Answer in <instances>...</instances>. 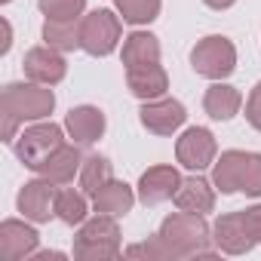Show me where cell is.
<instances>
[{"label": "cell", "instance_id": "1", "mask_svg": "<svg viewBox=\"0 0 261 261\" xmlns=\"http://www.w3.org/2000/svg\"><path fill=\"white\" fill-rule=\"evenodd\" d=\"M157 233L169 243V249L175 252L178 261H185V258H215L218 255V249H209L212 224L200 212L178 209V212H172V215H166L160 221Z\"/></svg>", "mask_w": 261, "mask_h": 261}, {"label": "cell", "instance_id": "2", "mask_svg": "<svg viewBox=\"0 0 261 261\" xmlns=\"http://www.w3.org/2000/svg\"><path fill=\"white\" fill-rule=\"evenodd\" d=\"M212 185L218 194L261 197V154L255 151H224L212 163Z\"/></svg>", "mask_w": 261, "mask_h": 261}, {"label": "cell", "instance_id": "3", "mask_svg": "<svg viewBox=\"0 0 261 261\" xmlns=\"http://www.w3.org/2000/svg\"><path fill=\"white\" fill-rule=\"evenodd\" d=\"M56 108V92L46 83H34V80H19V83H7L0 92V114L13 117L19 123H37L46 120Z\"/></svg>", "mask_w": 261, "mask_h": 261}, {"label": "cell", "instance_id": "4", "mask_svg": "<svg viewBox=\"0 0 261 261\" xmlns=\"http://www.w3.org/2000/svg\"><path fill=\"white\" fill-rule=\"evenodd\" d=\"M120 224L114 215L95 212L86 218L74 237V258L80 261H111L120 258Z\"/></svg>", "mask_w": 261, "mask_h": 261}, {"label": "cell", "instance_id": "5", "mask_svg": "<svg viewBox=\"0 0 261 261\" xmlns=\"http://www.w3.org/2000/svg\"><path fill=\"white\" fill-rule=\"evenodd\" d=\"M62 145H65V126H59L53 120H37V123L25 126L22 133H19V139L13 142V151L22 160V166H28L31 172H37L40 163L53 151H59Z\"/></svg>", "mask_w": 261, "mask_h": 261}, {"label": "cell", "instance_id": "6", "mask_svg": "<svg viewBox=\"0 0 261 261\" xmlns=\"http://www.w3.org/2000/svg\"><path fill=\"white\" fill-rule=\"evenodd\" d=\"M191 68L206 80H227L237 71V46L224 34H209L191 49Z\"/></svg>", "mask_w": 261, "mask_h": 261}, {"label": "cell", "instance_id": "7", "mask_svg": "<svg viewBox=\"0 0 261 261\" xmlns=\"http://www.w3.org/2000/svg\"><path fill=\"white\" fill-rule=\"evenodd\" d=\"M120 37H123L120 13L92 10V13H86L80 19V49L89 53V56H95V59L111 56L120 46Z\"/></svg>", "mask_w": 261, "mask_h": 261}, {"label": "cell", "instance_id": "8", "mask_svg": "<svg viewBox=\"0 0 261 261\" xmlns=\"http://www.w3.org/2000/svg\"><path fill=\"white\" fill-rule=\"evenodd\" d=\"M218 157V142L206 126H191L178 136L175 142V160L188 169V172H203L215 163Z\"/></svg>", "mask_w": 261, "mask_h": 261}, {"label": "cell", "instance_id": "9", "mask_svg": "<svg viewBox=\"0 0 261 261\" xmlns=\"http://www.w3.org/2000/svg\"><path fill=\"white\" fill-rule=\"evenodd\" d=\"M56 197H59V188L40 175V178L22 185V191L16 197V209L34 224H46L56 215Z\"/></svg>", "mask_w": 261, "mask_h": 261}, {"label": "cell", "instance_id": "10", "mask_svg": "<svg viewBox=\"0 0 261 261\" xmlns=\"http://www.w3.org/2000/svg\"><path fill=\"white\" fill-rule=\"evenodd\" d=\"M212 246L224 255H246L252 252L258 243L255 237L249 233V224L243 218V209L240 212H224L212 221Z\"/></svg>", "mask_w": 261, "mask_h": 261}, {"label": "cell", "instance_id": "11", "mask_svg": "<svg viewBox=\"0 0 261 261\" xmlns=\"http://www.w3.org/2000/svg\"><path fill=\"white\" fill-rule=\"evenodd\" d=\"M139 120L148 133L154 136H172L185 126L188 120V108L178 101V98H154V101H142V111H139Z\"/></svg>", "mask_w": 261, "mask_h": 261}, {"label": "cell", "instance_id": "12", "mask_svg": "<svg viewBox=\"0 0 261 261\" xmlns=\"http://www.w3.org/2000/svg\"><path fill=\"white\" fill-rule=\"evenodd\" d=\"M22 71L28 80L34 83H46V86H56L68 77V62H65V53L53 49V46H31L22 59Z\"/></svg>", "mask_w": 261, "mask_h": 261}, {"label": "cell", "instance_id": "13", "mask_svg": "<svg viewBox=\"0 0 261 261\" xmlns=\"http://www.w3.org/2000/svg\"><path fill=\"white\" fill-rule=\"evenodd\" d=\"M105 129H108V117L101 108L95 105H77L68 111L65 117V133L74 145L80 148H92L101 136H105Z\"/></svg>", "mask_w": 261, "mask_h": 261}, {"label": "cell", "instance_id": "14", "mask_svg": "<svg viewBox=\"0 0 261 261\" xmlns=\"http://www.w3.org/2000/svg\"><path fill=\"white\" fill-rule=\"evenodd\" d=\"M178 185H181V172L169 163H160V166H151V169L142 172L136 191H139V200L145 206H160V203L175 197Z\"/></svg>", "mask_w": 261, "mask_h": 261}, {"label": "cell", "instance_id": "15", "mask_svg": "<svg viewBox=\"0 0 261 261\" xmlns=\"http://www.w3.org/2000/svg\"><path fill=\"white\" fill-rule=\"evenodd\" d=\"M126 86L139 101H154L163 98L169 89V74L160 62L151 65H136V68H126Z\"/></svg>", "mask_w": 261, "mask_h": 261}, {"label": "cell", "instance_id": "16", "mask_svg": "<svg viewBox=\"0 0 261 261\" xmlns=\"http://www.w3.org/2000/svg\"><path fill=\"white\" fill-rule=\"evenodd\" d=\"M0 246H4V255L10 261H22V258H31L40 246V233L25 221L19 218H7L0 224Z\"/></svg>", "mask_w": 261, "mask_h": 261}, {"label": "cell", "instance_id": "17", "mask_svg": "<svg viewBox=\"0 0 261 261\" xmlns=\"http://www.w3.org/2000/svg\"><path fill=\"white\" fill-rule=\"evenodd\" d=\"M172 203H175V209L206 215V212H212V209H215V185H212V181H206L200 172H194V175L181 178V185H178V191H175Z\"/></svg>", "mask_w": 261, "mask_h": 261}, {"label": "cell", "instance_id": "18", "mask_svg": "<svg viewBox=\"0 0 261 261\" xmlns=\"http://www.w3.org/2000/svg\"><path fill=\"white\" fill-rule=\"evenodd\" d=\"M80 166H83V154H80V145H62L59 151H53L43 163H40V169H37V175H43V178H49L53 185H68V181H74V175H80Z\"/></svg>", "mask_w": 261, "mask_h": 261}, {"label": "cell", "instance_id": "19", "mask_svg": "<svg viewBox=\"0 0 261 261\" xmlns=\"http://www.w3.org/2000/svg\"><path fill=\"white\" fill-rule=\"evenodd\" d=\"M136 191L129 188L126 181H117L111 178L108 185H101L95 194H92V209L101 212V215H114V218H123L126 212H133L136 206Z\"/></svg>", "mask_w": 261, "mask_h": 261}, {"label": "cell", "instance_id": "20", "mask_svg": "<svg viewBox=\"0 0 261 261\" xmlns=\"http://www.w3.org/2000/svg\"><path fill=\"white\" fill-rule=\"evenodd\" d=\"M240 108H243V92H240L237 86L224 83V80H215V83L206 89V95H203V111H206L212 120L227 123V120H233V117L240 114Z\"/></svg>", "mask_w": 261, "mask_h": 261}, {"label": "cell", "instance_id": "21", "mask_svg": "<svg viewBox=\"0 0 261 261\" xmlns=\"http://www.w3.org/2000/svg\"><path fill=\"white\" fill-rule=\"evenodd\" d=\"M123 68H136V65H151L160 62V40L151 31H133L129 37H123Z\"/></svg>", "mask_w": 261, "mask_h": 261}, {"label": "cell", "instance_id": "22", "mask_svg": "<svg viewBox=\"0 0 261 261\" xmlns=\"http://www.w3.org/2000/svg\"><path fill=\"white\" fill-rule=\"evenodd\" d=\"M89 215V200L83 191H74V188H65L59 191L56 197V218L68 227H80Z\"/></svg>", "mask_w": 261, "mask_h": 261}, {"label": "cell", "instance_id": "23", "mask_svg": "<svg viewBox=\"0 0 261 261\" xmlns=\"http://www.w3.org/2000/svg\"><path fill=\"white\" fill-rule=\"evenodd\" d=\"M111 178H114V166H111L108 157H101V154L83 157V166H80L77 181H80V191H83L86 197H92V194H95L101 185H108Z\"/></svg>", "mask_w": 261, "mask_h": 261}, {"label": "cell", "instance_id": "24", "mask_svg": "<svg viewBox=\"0 0 261 261\" xmlns=\"http://www.w3.org/2000/svg\"><path fill=\"white\" fill-rule=\"evenodd\" d=\"M43 40L46 46L59 49V53H74L80 49V19L77 22H43Z\"/></svg>", "mask_w": 261, "mask_h": 261}, {"label": "cell", "instance_id": "25", "mask_svg": "<svg viewBox=\"0 0 261 261\" xmlns=\"http://www.w3.org/2000/svg\"><path fill=\"white\" fill-rule=\"evenodd\" d=\"M114 10L120 13V19L126 25H151L160 10H163V0H114Z\"/></svg>", "mask_w": 261, "mask_h": 261}, {"label": "cell", "instance_id": "26", "mask_svg": "<svg viewBox=\"0 0 261 261\" xmlns=\"http://www.w3.org/2000/svg\"><path fill=\"white\" fill-rule=\"evenodd\" d=\"M126 258H148V261H178L175 252L169 249V243L157 233L151 240H142V243H133V246H126L123 249Z\"/></svg>", "mask_w": 261, "mask_h": 261}, {"label": "cell", "instance_id": "27", "mask_svg": "<svg viewBox=\"0 0 261 261\" xmlns=\"http://www.w3.org/2000/svg\"><path fill=\"white\" fill-rule=\"evenodd\" d=\"M37 7L53 22H77V19H83L86 0H37Z\"/></svg>", "mask_w": 261, "mask_h": 261}, {"label": "cell", "instance_id": "28", "mask_svg": "<svg viewBox=\"0 0 261 261\" xmlns=\"http://www.w3.org/2000/svg\"><path fill=\"white\" fill-rule=\"evenodd\" d=\"M246 120H249V126L255 133H261V80L252 86V92L246 98Z\"/></svg>", "mask_w": 261, "mask_h": 261}, {"label": "cell", "instance_id": "29", "mask_svg": "<svg viewBox=\"0 0 261 261\" xmlns=\"http://www.w3.org/2000/svg\"><path fill=\"white\" fill-rule=\"evenodd\" d=\"M243 218H246V224H249V233L255 237V243H261V203H255V206L243 209Z\"/></svg>", "mask_w": 261, "mask_h": 261}, {"label": "cell", "instance_id": "30", "mask_svg": "<svg viewBox=\"0 0 261 261\" xmlns=\"http://www.w3.org/2000/svg\"><path fill=\"white\" fill-rule=\"evenodd\" d=\"M0 25H4V43H0V56H7V53H10V46H13V28H10V22H7V19L0 22Z\"/></svg>", "mask_w": 261, "mask_h": 261}, {"label": "cell", "instance_id": "31", "mask_svg": "<svg viewBox=\"0 0 261 261\" xmlns=\"http://www.w3.org/2000/svg\"><path fill=\"white\" fill-rule=\"evenodd\" d=\"M62 258H65V252H56V249L53 252H34L31 255V261H62Z\"/></svg>", "mask_w": 261, "mask_h": 261}, {"label": "cell", "instance_id": "32", "mask_svg": "<svg viewBox=\"0 0 261 261\" xmlns=\"http://www.w3.org/2000/svg\"><path fill=\"white\" fill-rule=\"evenodd\" d=\"M203 4L209 7V10H215V13H224V10H230L237 0H203Z\"/></svg>", "mask_w": 261, "mask_h": 261}, {"label": "cell", "instance_id": "33", "mask_svg": "<svg viewBox=\"0 0 261 261\" xmlns=\"http://www.w3.org/2000/svg\"><path fill=\"white\" fill-rule=\"evenodd\" d=\"M0 4H4V7H7V4H10V0H0Z\"/></svg>", "mask_w": 261, "mask_h": 261}]
</instances>
